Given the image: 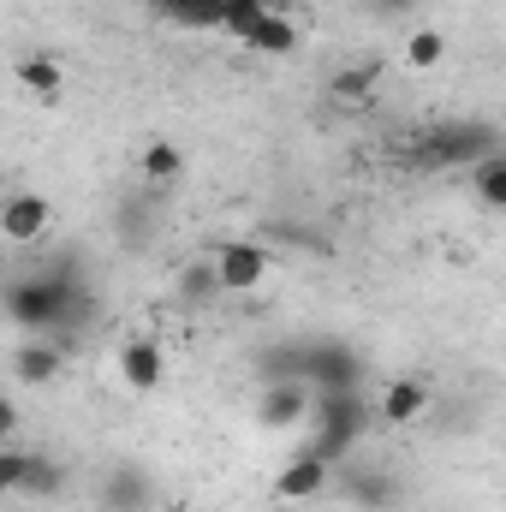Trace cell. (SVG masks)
I'll list each match as a JSON object with an SVG mask.
<instances>
[{"instance_id":"obj_1","label":"cell","mask_w":506,"mask_h":512,"mask_svg":"<svg viewBox=\"0 0 506 512\" xmlns=\"http://www.w3.org/2000/svg\"><path fill=\"white\" fill-rule=\"evenodd\" d=\"M268 245H256V239H233V245H221V251L209 256V268H215V292H233V298H251L256 286L268 280Z\"/></svg>"},{"instance_id":"obj_2","label":"cell","mask_w":506,"mask_h":512,"mask_svg":"<svg viewBox=\"0 0 506 512\" xmlns=\"http://www.w3.org/2000/svg\"><path fill=\"white\" fill-rule=\"evenodd\" d=\"M48 221H54V203L42 191H6V203H0V239L6 245H36L48 233Z\"/></svg>"},{"instance_id":"obj_3","label":"cell","mask_w":506,"mask_h":512,"mask_svg":"<svg viewBox=\"0 0 506 512\" xmlns=\"http://www.w3.org/2000/svg\"><path fill=\"white\" fill-rule=\"evenodd\" d=\"M6 310H12V322H30V328H48V322H60V316H66V292H60L54 280H36V286H18Z\"/></svg>"},{"instance_id":"obj_4","label":"cell","mask_w":506,"mask_h":512,"mask_svg":"<svg viewBox=\"0 0 506 512\" xmlns=\"http://www.w3.org/2000/svg\"><path fill=\"white\" fill-rule=\"evenodd\" d=\"M161 346L149 340V334H137V340H126L120 346V382L131 387V393H155L161 387Z\"/></svg>"},{"instance_id":"obj_5","label":"cell","mask_w":506,"mask_h":512,"mask_svg":"<svg viewBox=\"0 0 506 512\" xmlns=\"http://www.w3.org/2000/svg\"><path fill=\"white\" fill-rule=\"evenodd\" d=\"M381 423H393V429H405V423H417L423 411H429V382H417V376H399V382L381 387L376 399Z\"/></svg>"},{"instance_id":"obj_6","label":"cell","mask_w":506,"mask_h":512,"mask_svg":"<svg viewBox=\"0 0 506 512\" xmlns=\"http://www.w3.org/2000/svg\"><path fill=\"white\" fill-rule=\"evenodd\" d=\"M328 489V465L322 459H292L286 471H280V483H274V501H286V507H304V501H316Z\"/></svg>"},{"instance_id":"obj_7","label":"cell","mask_w":506,"mask_h":512,"mask_svg":"<svg viewBox=\"0 0 506 512\" xmlns=\"http://www.w3.org/2000/svg\"><path fill=\"white\" fill-rule=\"evenodd\" d=\"M60 364H66V352L60 346H48V340H30V346H18V358H12V376L24 387H48L60 376Z\"/></svg>"},{"instance_id":"obj_8","label":"cell","mask_w":506,"mask_h":512,"mask_svg":"<svg viewBox=\"0 0 506 512\" xmlns=\"http://www.w3.org/2000/svg\"><path fill=\"white\" fill-rule=\"evenodd\" d=\"M381 72H387L381 60H364V66H346V72H340V78L328 84V96H334V102H346V108H358V102H370V96H376Z\"/></svg>"},{"instance_id":"obj_9","label":"cell","mask_w":506,"mask_h":512,"mask_svg":"<svg viewBox=\"0 0 506 512\" xmlns=\"http://www.w3.org/2000/svg\"><path fill=\"white\" fill-rule=\"evenodd\" d=\"M179 167H185V155H179V143H167V137H155V143L143 149V161H137V173H143L149 185H167V179H179Z\"/></svg>"},{"instance_id":"obj_10","label":"cell","mask_w":506,"mask_h":512,"mask_svg":"<svg viewBox=\"0 0 506 512\" xmlns=\"http://www.w3.org/2000/svg\"><path fill=\"white\" fill-rule=\"evenodd\" d=\"M18 84H24V90H36V96H54V90L66 84V66H60L54 54H30V60L18 66Z\"/></svg>"},{"instance_id":"obj_11","label":"cell","mask_w":506,"mask_h":512,"mask_svg":"<svg viewBox=\"0 0 506 512\" xmlns=\"http://www.w3.org/2000/svg\"><path fill=\"white\" fill-rule=\"evenodd\" d=\"M60 483H66V471H60L54 459H42V453H30V465H24V489H18V495H36V501H54V495H60Z\"/></svg>"},{"instance_id":"obj_12","label":"cell","mask_w":506,"mask_h":512,"mask_svg":"<svg viewBox=\"0 0 506 512\" xmlns=\"http://www.w3.org/2000/svg\"><path fill=\"white\" fill-rule=\"evenodd\" d=\"M477 167V197H483V209H506V155H483V161H471Z\"/></svg>"},{"instance_id":"obj_13","label":"cell","mask_w":506,"mask_h":512,"mask_svg":"<svg viewBox=\"0 0 506 512\" xmlns=\"http://www.w3.org/2000/svg\"><path fill=\"white\" fill-rule=\"evenodd\" d=\"M304 405H310V399H304V387H274V393H268V405H262V423H274V429H280V423H298V417H304Z\"/></svg>"},{"instance_id":"obj_14","label":"cell","mask_w":506,"mask_h":512,"mask_svg":"<svg viewBox=\"0 0 506 512\" xmlns=\"http://www.w3.org/2000/svg\"><path fill=\"white\" fill-rule=\"evenodd\" d=\"M441 54H447V36H441V30H417V36L405 42V66H417V72L435 66Z\"/></svg>"},{"instance_id":"obj_15","label":"cell","mask_w":506,"mask_h":512,"mask_svg":"<svg viewBox=\"0 0 506 512\" xmlns=\"http://www.w3.org/2000/svg\"><path fill=\"white\" fill-rule=\"evenodd\" d=\"M24 465H30L24 447H0V495H18L24 489Z\"/></svg>"},{"instance_id":"obj_16","label":"cell","mask_w":506,"mask_h":512,"mask_svg":"<svg viewBox=\"0 0 506 512\" xmlns=\"http://www.w3.org/2000/svg\"><path fill=\"white\" fill-rule=\"evenodd\" d=\"M12 435H18V405H12V399L0 393V447H6Z\"/></svg>"},{"instance_id":"obj_17","label":"cell","mask_w":506,"mask_h":512,"mask_svg":"<svg viewBox=\"0 0 506 512\" xmlns=\"http://www.w3.org/2000/svg\"><path fill=\"white\" fill-rule=\"evenodd\" d=\"M0 203H6V173H0Z\"/></svg>"}]
</instances>
